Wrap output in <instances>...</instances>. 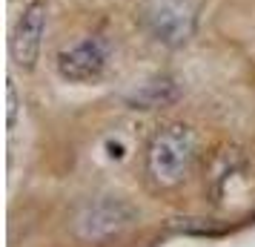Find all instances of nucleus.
Returning <instances> with one entry per match:
<instances>
[{
    "instance_id": "obj_1",
    "label": "nucleus",
    "mask_w": 255,
    "mask_h": 247,
    "mask_svg": "<svg viewBox=\"0 0 255 247\" xmlns=\"http://www.w3.org/2000/svg\"><path fill=\"white\" fill-rule=\"evenodd\" d=\"M198 155V135L184 124H169L152 135L146 147V176L155 187H175L192 170Z\"/></svg>"
},
{
    "instance_id": "obj_2",
    "label": "nucleus",
    "mask_w": 255,
    "mask_h": 247,
    "mask_svg": "<svg viewBox=\"0 0 255 247\" xmlns=\"http://www.w3.org/2000/svg\"><path fill=\"white\" fill-rule=\"evenodd\" d=\"M112 46L101 35H83L72 40L55 55V69L63 81L69 83H92L101 81L109 69Z\"/></svg>"
},
{
    "instance_id": "obj_3",
    "label": "nucleus",
    "mask_w": 255,
    "mask_h": 247,
    "mask_svg": "<svg viewBox=\"0 0 255 247\" xmlns=\"http://www.w3.org/2000/svg\"><path fill=\"white\" fill-rule=\"evenodd\" d=\"M43 29H46V3L43 0H32L26 6L9 37V52L12 60L20 69H32L40 58V46H43Z\"/></svg>"
},
{
    "instance_id": "obj_4",
    "label": "nucleus",
    "mask_w": 255,
    "mask_h": 247,
    "mask_svg": "<svg viewBox=\"0 0 255 247\" xmlns=\"http://www.w3.org/2000/svg\"><path fill=\"white\" fill-rule=\"evenodd\" d=\"M146 29L161 43H184L192 32V9L186 0H149L143 9Z\"/></svg>"
},
{
    "instance_id": "obj_5",
    "label": "nucleus",
    "mask_w": 255,
    "mask_h": 247,
    "mask_svg": "<svg viewBox=\"0 0 255 247\" xmlns=\"http://www.w3.org/2000/svg\"><path fill=\"white\" fill-rule=\"evenodd\" d=\"M163 89H172V83H169V81H155V83H149L146 89H140V92L135 95V101H138V104H143L146 109H149V106H161L163 101L175 98V95H169V92L163 95Z\"/></svg>"
},
{
    "instance_id": "obj_6",
    "label": "nucleus",
    "mask_w": 255,
    "mask_h": 247,
    "mask_svg": "<svg viewBox=\"0 0 255 247\" xmlns=\"http://www.w3.org/2000/svg\"><path fill=\"white\" fill-rule=\"evenodd\" d=\"M6 98H9V130H14V121H17V89H14V81H12V78H9Z\"/></svg>"
}]
</instances>
